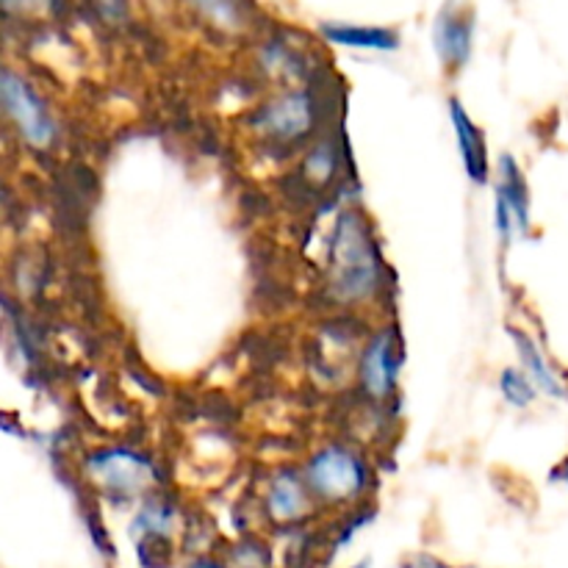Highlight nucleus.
I'll return each mask as SVG.
<instances>
[{"label": "nucleus", "instance_id": "1", "mask_svg": "<svg viewBox=\"0 0 568 568\" xmlns=\"http://www.w3.org/2000/svg\"><path fill=\"white\" fill-rule=\"evenodd\" d=\"M327 283L338 303H364L381 283V258L358 211H342L327 247Z\"/></svg>", "mask_w": 568, "mask_h": 568}, {"label": "nucleus", "instance_id": "2", "mask_svg": "<svg viewBox=\"0 0 568 568\" xmlns=\"http://www.w3.org/2000/svg\"><path fill=\"white\" fill-rule=\"evenodd\" d=\"M89 480L111 499V503H131L155 483V464L144 453L128 447H103L87 455Z\"/></svg>", "mask_w": 568, "mask_h": 568}, {"label": "nucleus", "instance_id": "3", "mask_svg": "<svg viewBox=\"0 0 568 568\" xmlns=\"http://www.w3.org/2000/svg\"><path fill=\"white\" fill-rule=\"evenodd\" d=\"M305 483L316 497L327 503H347V499L361 497L369 483V469L344 444H327L305 466Z\"/></svg>", "mask_w": 568, "mask_h": 568}, {"label": "nucleus", "instance_id": "4", "mask_svg": "<svg viewBox=\"0 0 568 568\" xmlns=\"http://www.w3.org/2000/svg\"><path fill=\"white\" fill-rule=\"evenodd\" d=\"M0 100H3L6 114L17 125L22 142L33 150H48L55 139V122L50 116L48 103L39 98L37 89L17 75L14 70H3L0 75Z\"/></svg>", "mask_w": 568, "mask_h": 568}, {"label": "nucleus", "instance_id": "5", "mask_svg": "<svg viewBox=\"0 0 568 568\" xmlns=\"http://www.w3.org/2000/svg\"><path fill=\"white\" fill-rule=\"evenodd\" d=\"M475 44V11L469 3L447 0L433 22V48L447 70L458 72L469 64Z\"/></svg>", "mask_w": 568, "mask_h": 568}, {"label": "nucleus", "instance_id": "6", "mask_svg": "<svg viewBox=\"0 0 568 568\" xmlns=\"http://www.w3.org/2000/svg\"><path fill=\"white\" fill-rule=\"evenodd\" d=\"M403 349H399L394 327H383L361 355V386L372 399H386L397 388Z\"/></svg>", "mask_w": 568, "mask_h": 568}, {"label": "nucleus", "instance_id": "7", "mask_svg": "<svg viewBox=\"0 0 568 568\" xmlns=\"http://www.w3.org/2000/svg\"><path fill=\"white\" fill-rule=\"evenodd\" d=\"M311 122H314V103L305 92H288L283 98L272 100L255 116V128L264 131L266 136L283 139L292 142L308 133Z\"/></svg>", "mask_w": 568, "mask_h": 568}, {"label": "nucleus", "instance_id": "8", "mask_svg": "<svg viewBox=\"0 0 568 568\" xmlns=\"http://www.w3.org/2000/svg\"><path fill=\"white\" fill-rule=\"evenodd\" d=\"M449 120H453L455 142H458V153L460 161H464L466 178L475 186H488V181H491V164H488L486 133L471 120V114L464 109V103L458 98H449Z\"/></svg>", "mask_w": 568, "mask_h": 568}, {"label": "nucleus", "instance_id": "9", "mask_svg": "<svg viewBox=\"0 0 568 568\" xmlns=\"http://www.w3.org/2000/svg\"><path fill=\"white\" fill-rule=\"evenodd\" d=\"M308 483L294 471H281L275 480L270 483L266 491V510L277 525H294L303 516H308L311 497H308Z\"/></svg>", "mask_w": 568, "mask_h": 568}, {"label": "nucleus", "instance_id": "10", "mask_svg": "<svg viewBox=\"0 0 568 568\" xmlns=\"http://www.w3.org/2000/svg\"><path fill=\"white\" fill-rule=\"evenodd\" d=\"M508 338L514 342L516 353H519L521 369H525L527 377L536 383L538 392H544L547 397H552V399H566L568 392H566L564 381H560L558 372L552 369V364L547 361V355L541 353V347H538L536 338L527 336L521 327H508Z\"/></svg>", "mask_w": 568, "mask_h": 568}, {"label": "nucleus", "instance_id": "11", "mask_svg": "<svg viewBox=\"0 0 568 568\" xmlns=\"http://www.w3.org/2000/svg\"><path fill=\"white\" fill-rule=\"evenodd\" d=\"M320 33L327 42L338 48L355 50H377V53H392L399 48V33L394 28L383 26H355V22H322Z\"/></svg>", "mask_w": 568, "mask_h": 568}, {"label": "nucleus", "instance_id": "12", "mask_svg": "<svg viewBox=\"0 0 568 568\" xmlns=\"http://www.w3.org/2000/svg\"><path fill=\"white\" fill-rule=\"evenodd\" d=\"M497 197L508 205L519 233L525 236L530 231V189H527V178L519 161L510 153H503L497 161Z\"/></svg>", "mask_w": 568, "mask_h": 568}, {"label": "nucleus", "instance_id": "13", "mask_svg": "<svg viewBox=\"0 0 568 568\" xmlns=\"http://www.w3.org/2000/svg\"><path fill=\"white\" fill-rule=\"evenodd\" d=\"M175 521H178V510L172 508L170 503H164V499H150V503H144L142 508L136 510L131 527H128V536H131V541H136V538H144V536L172 538V532H175Z\"/></svg>", "mask_w": 568, "mask_h": 568}, {"label": "nucleus", "instance_id": "14", "mask_svg": "<svg viewBox=\"0 0 568 568\" xmlns=\"http://www.w3.org/2000/svg\"><path fill=\"white\" fill-rule=\"evenodd\" d=\"M499 394H503L505 403H508L510 408L525 410L536 403L538 388L536 383L527 377L525 369H514V366H508V369H503V375H499Z\"/></svg>", "mask_w": 568, "mask_h": 568}, {"label": "nucleus", "instance_id": "15", "mask_svg": "<svg viewBox=\"0 0 568 568\" xmlns=\"http://www.w3.org/2000/svg\"><path fill=\"white\" fill-rule=\"evenodd\" d=\"M136 547L139 568H172L175 566V547L172 538L161 536H144L133 541Z\"/></svg>", "mask_w": 568, "mask_h": 568}, {"label": "nucleus", "instance_id": "16", "mask_svg": "<svg viewBox=\"0 0 568 568\" xmlns=\"http://www.w3.org/2000/svg\"><path fill=\"white\" fill-rule=\"evenodd\" d=\"M205 20H211L220 28H236L244 20L242 0H189Z\"/></svg>", "mask_w": 568, "mask_h": 568}, {"label": "nucleus", "instance_id": "17", "mask_svg": "<svg viewBox=\"0 0 568 568\" xmlns=\"http://www.w3.org/2000/svg\"><path fill=\"white\" fill-rule=\"evenodd\" d=\"M399 568H455L433 552H410L399 560Z\"/></svg>", "mask_w": 568, "mask_h": 568}, {"label": "nucleus", "instance_id": "18", "mask_svg": "<svg viewBox=\"0 0 568 568\" xmlns=\"http://www.w3.org/2000/svg\"><path fill=\"white\" fill-rule=\"evenodd\" d=\"M94 6L109 22L122 20L128 14V0H94Z\"/></svg>", "mask_w": 568, "mask_h": 568}, {"label": "nucleus", "instance_id": "19", "mask_svg": "<svg viewBox=\"0 0 568 568\" xmlns=\"http://www.w3.org/2000/svg\"><path fill=\"white\" fill-rule=\"evenodd\" d=\"M331 166H333L331 153H327L325 148H320V150H314V153H311V159H308V170L314 172V175H320V178L331 175Z\"/></svg>", "mask_w": 568, "mask_h": 568}, {"label": "nucleus", "instance_id": "20", "mask_svg": "<svg viewBox=\"0 0 568 568\" xmlns=\"http://www.w3.org/2000/svg\"><path fill=\"white\" fill-rule=\"evenodd\" d=\"M549 480H555V483H564V486L568 488V458L560 460V464L555 466L552 471H549Z\"/></svg>", "mask_w": 568, "mask_h": 568}, {"label": "nucleus", "instance_id": "21", "mask_svg": "<svg viewBox=\"0 0 568 568\" xmlns=\"http://www.w3.org/2000/svg\"><path fill=\"white\" fill-rule=\"evenodd\" d=\"M186 568H225L216 558H209V555H200V558L189 560Z\"/></svg>", "mask_w": 568, "mask_h": 568}, {"label": "nucleus", "instance_id": "22", "mask_svg": "<svg viewBox=\"0 0 568 568\" xmlns=\"http://www.w3.org/2000/svg\"><path fill=\"white\" fill-rule=\"evenodd\" d=\"M347 568H372V560L364 558V560H358V564H353V566H347Z\"/></svg>", "mask_w": 568, "mask_h": 568}]
</instances>
